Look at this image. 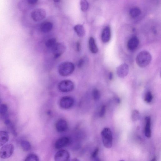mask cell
I'll list each match as a JSON object with an SVG mask.
<instances>
[{"label": "cell", "instance_id": "1", "mask_svg": "<svg viewBox=\"0 0 161 161\" xmlns=\"http://www.w3.org/2000/svg\"><path fill=\"white\" fill-rule=\"evenodd\" d=\"M151 54L146 51L140 52L136 57V62L138 65L140 67L144 68L148 66L152 60Z\"/></svg>", "mask_w": 161, "mask_h": 161}, {"label": "cell", "instance_id": "2", "mask_svg": "<svg viewBox=\"0 0 161 161\" xmlns=\"http://www.w3.org/2000/svg\"><path fill=\"white\" fill-rule=\"evenodd\" d=\"M102 141L106 148L110 149L112 146L113 136L110 128H105L101 132Z\"/></svg>", "mask_w": 161, "mask_h": 161}, {"label": "cell", "instance_id": "3", "mask_svg": "<svg viewBox=\"0 0 161 161\" xmlns=\"http://www.w3.org/2000/svg\"><path fill=\"white\" fill-rule=\"evenodd\" d=\"M74 64L70 62H66L61 64L58 68V72L62 76L66 77L70 75L75 70Z\"/></svg>", "mask_w": 161, "mask_h": 161}, {"label": "cell", "instance_id": "4", "mask_svg": "<svg viewBox=\"0 0 161 161\" xmlns=\"http://www.w3.org/2000/svg\"><path fill=\"white\" fill-rule=\"evenodd\" d=\"M74 88L73 82L69 80L61 81L58 85V88L61 92H67L72 91Z\"/></svg>", "mask_w": 161, "mask_h": 161}, {"label": "cell", "instance_id": "5", "mask_svg": "<svg viewBox=\"0 0 161 161\" xmlns=\"http://www.w3.org/2000/svg\"><path fill=\"white\" fill-rule=\"evenodd\" d=\"M14 146L12 144H8L3 146L0 149V157L3 159L9 158L14 151Z\"/></svg>", "mask_w": 161, "mask_h": 161}, {"label": "cell", "instance_id": "6", "mask_svg": "<svg viewBox=\"0 0 161 161\" xmlns=\"http://www.w3.org/2000/svg\"><path fill=\"white\" fill-rule=\"evenodd\" d=\"M66 47L63 43H56L52 48L54 57L56 59L59 58L65 51Z\"/></svg>", "mask_w": 161, "mask_h": 161}, {"label": "cell", "instance_id": "7", "mask_svg": "<svg viewBox=\"0 0 161 161\" xmlns=\"http://www.w3.org/2000/svg\"><path fill=\"white\" fill-rule=\"evenodd\" d=\"M74 104V99L70 96H65L60 99L59 102L60 107L64 109H70Z\"/></svg>", "mask_w": 161, "mask_h": 161}, {"label": "cell", "instance_id": "8", "mask_svg": "<svg viewBox=\"0 0 161 161\" xmlns=\"http://www.w3.org/2000/svg\"><path fill=\"white\" fill-rule=\"evenodd\" d=\"M46 16V10L43 9L34 10L31 13V16L34 21L38 22L45 18Z\"/></svg>", "mask_w": 161, "mask_h": 161}, {"label": "cell", "instance_id": "9", "mask_svg": "<svg viewBox=\"0 0 161 161\" xmlns=\"http://www.w3.org/2000/svg\"><path fill=\"white\" fill-rule=\"evenodd\" d=\"M70 157V154L67 150H60L58 151L55 155V161H68Z\"/></svg>", "mask_w": 161, "mask_h": 161}, {"label": "cell", "instance_id": "10", "mask_svg": "<svg viewBox=\"0 0 161 161\" xmlns=\"http://www.w3.org/2000/svg\"><path fill=\"white\" fill-rule=\"evenodd\" d=\"M71 143V140L67 137H62L58 139L55 143V148L60 149L69 145Z\"/></svg>", "mask_w": 161, "mask_h": 161}, {"label": "cell", "instance_id": "11", "mask_svg": "<svg viewBox=\"0 0 161 161\" xmlns=\"http://www.w3.org/2000/svg\"><path fill=\"white\" fill-rule=\"evenodd\" d=\"M129 71L128 65L123 63L120 65L116 69V73L118 76L121 78H124L127 76Z\"/></svg>", "mask_w": 161, "mask_h": 161}, {"label": "cell", "instance_id": "12", "mask_svg": "<svg viewBox=\"0 0 161 161\" xmlns=\"http://www.w3.org/2000/svg\"><path fill=\"white\" fill-rule=\"evenodd\" d=\"M56 128L58 132L61 133L66 132L68 128L67 122L64 119L58 120L56 123Z\"/></svg>", "mask_w": 161, "mask_h": 161}, {"label": "cell", "instance_id": "13", "mask_svg": "<svg viewBox=\"0 0 161 161\" xmlns=\"http://www.w3.org/2000/svg\"><path fill=\"white\" fill-rule=\"evenodd\" d=\"M139 43V40L138 37L136 36L133 37L128 41L127 43L128 48L130 51H134L137 48Z\"/></svg>", "mask_w": 161, "mask_h": 161}, {"label": "cell", "instance_id": "14", "mask_svg": "<svg viewBox=\"0 0 161 161\" xmlns=\"http://www.w3.org/2000/svg\"><path fill=\"white\" fill-rule=\"evenodd\" d=\"M111 30L110 27L107 26L105 27L101 35V40L104 43L108 42L111 39Z\"/></svg>", "mask_w": 161, "mask_h": 161}, {"label": "cell", "instance_id": "15", "mask_svg": "<svg viewBox=\"0 0 161 161\" xmlns=\"http://www.w3.org/2000/svg\"><path fill=\"white\" fill-rule=\"evenodd\" d=\"M145 136L147 138H150L151 136V119L150 116H147L145 119Z\"/></svg>", "mask_w": 161, "mask_h": 161}, {"label": "cell", "instance_id": "16", "mask_svg": "<svg viewBox=\"0 0 161 161\" xmlns=\"http://www.w3.org/2000/svg\"><path fill=\"white\" fill-rule=\"evenodd\" d=\"M53 24L50 22H46L43 23L41 25L40 29L41 31L44 33L49 32L52 30Z\"/></svg>", "mask_w": 161, "mask_h": 161}, {"label": "cell", "instance_id": "17", "mask_svg": "<svg viewBox=\"0 0 161 161\" xmlns=\"http://www.w3.org/2000/svg\"><path fill=\"white\" fill-rule=\"evenodd\" d=\"M9 139V135L5 131H0V147L4 145L7 143Z\"/></svg>", "mask_w": 161, "mask_h": 161}, {"label": "cell", "instance_id": "18", "mask_svg": "<svg viewBox=\"0 0 161 161\" xmlns=\"http://www.w3.org/2000/svg\"><path fill=\"white\" fill-rule=\"evenodd\" d=\"M89 46L91 52L93 54L97 53L98 51V48L96 44L94 37H91L89 40Z\"/></svg>", "mask_w": 161, "mask_h": 161}, {"label": "cell", "instance_id": "19", "mask_svg": "<svg viewBox=\"0 0 161 161\" xmlns=\"http://www.w3.org/2000/svg\"><path fill=\"white\" fill-rule=\"evenodd\" d=\"M74 29L78 37H83L85 35V31L83 25H77L74 27Z\"/></svg>", "mask_w": 161, "mask_h": 161}, {"label": "cell", "instance_id": "20", "mask_svg": "<svg viewBox=\"0 0 161 161\" xmlns=\"http://www.w3.org/2000/svg\"><path fill=\"white\" fill-rule=\"evenodd\" d=\"M141 10L137 7L132 8L129 11V14L133 18H137L141 14Z\"/></svg>", "mask_w": 161, "mask_h": 161}, {"label": "cell", "instance_id": "21", "mask_svg": "<svg viewBox=\"0 0 161 161\" xmlns=\"http://www.w3.org/2000/svg\"><path fill=\"white\" fill-rule=\"evenodd\" d=\"M5 124L11 130V131L14 135H16V133L14 126H13L11 120L8 118H6L5 120Z\"/></svg>", "mask_w": 161, "mask_h": 161}, {"label": "cell", "instance_id": "22", "mask_svg": "<svg viewBox=\"0 0 161 161\" xmlns=\"http://www.w3.org/2000/svg\"><path fill=\"white\" fill-rule=\"evenodd\" d=\"M20 145L23 150L27 151L31 149V146L30 143L26 140H22L20 143Z\"/></svg>", "mask_w": 161, "mask_h": 161}, {"label": "cell", "instance_id": "23", "mask_svg": "<svg viewBox=\"0 0 161 161\" xmlns=\"http://www.w3.org/2000/svg\"><path fill=\"white\" fill-rule=\"evenodd\" d=\"M24 161H39V159L38 156L32 154L27 156Z\"/></svg>", "mask_w": 161, "mask_h": 161}, {"label": "cell", "instance_id": "24", "mask_svg": "<svg viewBox=\"0 0 161 161\" xmlns=\"http://www.w3.org/2000/svg\"><path fill=\"white\" fill-rule=\"evenodd\" d=\"M81 9L83 12L86 11L89 7L88 3L86 0H82L80 1Z\"/></svg>", "mask_w": 161, "mask_h": 161}, {"label": "cell", "instance_id": "25", "mask_svg": "<svg viewBox=\"0 0 161 161\" xmlns=\"http://www.w3.org/2000/svg\"><path fill=\"white\" fill-rule=\"evenodd\" d=\"M92 96L94 100L95 101H97L100 99L101 94L100 91L96 88H95L92 91Z\"/></svg>", "mask_w": 161, "mask_h": 161}, {"label": "cell", "instance_id": "26", "mask_svg": "<svg viewBox=\"0 0 161 161\" xmlns=\"http://www.w3.org/2000/svg\"><path fill=\"white\" fill-rule=\"evenodd\" d=\"M56 43V39L53 38L47 40L46 43V46L48 48H52Z\"/></svg>", "mask_w": 161, "mask_h": 161}, {"label": "cell", "instance_id": "27", "mask_svg": "<svg viewBox=\"0 0 161 161\" xmlns=\"http://www.w3.org/2000/svg\"><path fill=\"white\" fill-rule=\"evenodd\" d=\"M8 110V107L7 105L5 104H2L0 105V115H5Z\"/></svg>", "mask_w": 161, "mask_h": 161}, {"label": "cell", "instance_id": "28", "mask_svg": "<svg viewBox=\"0 0 161 161\" xmlns=\"http://www.w3.org/2000/svg\"><path fill=\"white\" fill-rule=\"evenodd\" d=\"M140 118L139 111L137 110H133L132 114V119L133 122L138 121Z\"/></svg>", "mask_w": 161, "mask_h": 161}, {"label": "cell", "instance_id": "29", "mask_svg": "<svg viewBox=\"0 0 161 161\" xmlns=\"http://www.w3.org/2000/svg\"><path fill=\"white\" fill-rule=\"evenodd\" d=\"M153 99V96L150 92H149L146 94L145 97V101L147 103H150L151 102Z\"/></svg>", "mask_w": 161, "mask_h": 161}, {"label": "cell", "instance_id": "30", "mask_svg": "<svg viewBox=\"0 0 161 161\" xmlns=\"http://www.w3.org/2000/svg\"><path fill=\"white\" fill-rule=\"evenodd\" d=\"M99 151V149L98 148H96L94 151L92 152L91 156V158L92 159L97 157Z\"/></svg>", "mask_w": 161, "mask_h": 161}, {"label": "cell", "instance_id": "31", "mask_svg": "<svg viewBox=\"0 0 161 161\" xmlns=\"http://www.w3.org/2000/svg\"><path fill=\"white\" fill-rule=\"evenodd\" d=\"M106 107L105 105L102 106L100 112V117L102 118L104 117L106 112Z\"/></svg>", "mask_w": 161, "mask_h": 161}, {"label": "cell", "instance_id": "32", "mask_svg": "<svg viewBox=\"0 0 161 161\" xmlns=\"http://www.w3.org/2000/svg\"><path fill=\"white\" fill-rule=\"evenodd\" d=\"M85 60L83 58H82L79 60L77 63V66L79 68H81L84 66Z\"/></svg>", "mask_w": 161, "mask_h": 161}, {"label": "cell", "instance_id": "33", "mask_svg": "<svg viewBox=\"0 0 161 161\" xmlns=\"http://www.w3.org/2000/svg\"><path fill=\"white\" fill-rule=\"evenodd\" d=\"M76 50L78 52H79L81 49V43L79 41H78L76 44Z\"/></svg>", "mask_w": 161, "mask_h": 161}, {"label": "cell", "instance_id": "34", "mask_svg": "<svg viewBox=\"0 0 161 161\" xmlns=\"http://www.w3.org/2000/svg\"><path fill=\"white\" fill-rule=\"evenodd\" d=\"M28 3L30 5H35L37 4L38 1L37 0H28Z\"/></svg>", "mask_w": 161, "mask_h": 161}, {"label": "cell", "instance_id": "35", "mask_svg": "<svg viewBox=\"0 0 161 161\" xmlns=\"http://www.w3.org/2000/svg\"><path fill=\"white\" fill-rule=\"evenodd\" d=\"M113 78V74L112 73H109V80H112Z\"/></svg>", "mask_w": 161, "mask_h": 161}, {"label": "cell", "instance_id": "36", "mask_svg": "<svg viewBox=\"0 0 161 161\" xmlns=\"http://www.w3.org/2000/svg\"><path fill=\"white\" fill-rule=\"evenodd\" d=\"M115 100L116 102H117V103H118V104H120V103L121 101L120 100V99H119V98H116L115 99Z\"/></svg>", "mask_w": 161, "mask_h": 161}, {"label": "cell", "instance_id": "37", "mask_svg": "<svg viewBox=\"0 0 161 161\" xmlns=\"http://www.w3.org/2000/svg\"><path fill=\"white\" fill-rule=\"evenodd\" d=\"M68 161H80L79 160L77 159L74 158L72 159L69 160Z\"/></svg>", "mask_w": 161, "mask_h": 161}, {"label": "cell", "instance_id": "38", "mask_svg": "<svg viewBox=\"0 0 161 161\" xmlns=\"http://www.w3.org/2000/svg\"><path fill=\"white\" fill-rule=\"evenodd\" d=\"M93 159L94 161H101V160L97 157Z\"/></svg>", "mask_w": 161, "mask_h": 161}, {"label": "cell", "instance_id": "39", "mask_svg": "<svg viewBox=\"0 0 161 161\" xmlns=\"http://www.w3.org/2000/svg\"><path fill=\"white\" fill-rule=\"evenodd\" d=\"M150 161H156V157H154Z\"/></svg>", "mask_w": 161, "mask_h": 161}, {"label": "cell", "instance_id": "40", "mask_svg": "<svg viewBox=\"0 0 161 161\" xmlns=\"http://www.w3.org/2000/svg\"><path fill=\"white\" fill-rule=\"evenodd\" d=\"M54 1V2H57L60 1Z\"/></svg>", "mask_w": 161, "mask_h": 161}, {"label": "cell", "instance_id": "41", "mask_svg": "<svg viewBox=\"0 0 161 161\" xmlns=\"http://www.w3.org/2000/svg\"><path fill=\"white\" fill-rule=\"evenodd\" d=\"M119 161H125L124 160H120Z\"/></svg>", "mask_w": 161, "mask_h": 161}]
</instances>
